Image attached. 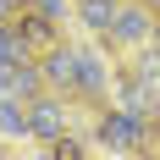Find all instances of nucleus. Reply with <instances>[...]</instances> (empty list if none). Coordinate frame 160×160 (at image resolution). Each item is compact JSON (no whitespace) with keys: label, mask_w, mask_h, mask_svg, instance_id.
Wrapping results in <instances>:
<instances>
[{"label":"nucleus","mask_w":160,"mask_h":160,"mask_svg":"<svg viewBox=\"0 0 160 160\" xmlns=\"http://www.w3.org/2000/svg\"><path fill=\"white\" fill-rule=\"evenodd\" d=\"M28 50H22V39H17V28L11 22H0V66H11V61H22Z\"/></svg>","instance_id":"9b49d317"},{"label":"nucleus","mask_w":160,"mask_h":160,"mask_svg":"<svg viewBox=\"0 0 160 160\" xmlns=\"http://www.w3.org/2000/svg\"><path fill=\"white\" fill-rule=\"evenodd\" d=\"M11 28H17V39H22V50H28V55H44L50 44H61V22L39 17L33 6H22V11L11 17Z\"/></svg>","instance_id":"39448f33"},{"label":"nucleus","mask_w":160,"mask_h":160,"mask_svg":"<svg viewBox=\"0 0 160 160\" xmlns=\"http://www.w3.org/2000/svg\"><path fill=\"white\" fill-rule=\"evenodd\" d=\"M6 83H11V99H33L44 88V72H39V55H22V61L6 66Z\"/></svg>","instance_id":"0eeeda50"},{"label":"nucleus","mask_w":160,"mask_h":160,"mask_svg":"<svg viewBox=\"0 0 160 160\" xmlns=\"http://www.w3.org/2000/svg\"><path fill=\"white\" fill-rule=\"evenodd\" d=\"M94 138L116 155H132V149H149L155 144V116H132V111H105L99 116Z\"/></svg>","instance_id":"f03ea898"},{"label":"nucleus","mask_w":160,"mask_h":160,"mask_svg":"<svg viewBox=\"0 0 160 160\" xmlns=\"http://www.w3.org/2000/svg\"><path fill=\"white\" fill-rule=\"evenodd\" d=\"M155 94H160V88H149V83H138V78H122V83H116V111L155 116Z\"/></svg>","instance_id":"6e6552de"},{"label":"nucleus","mask_w":160,"mask_h":160,"mask_svg":"<svg viewBox=\"0 0 160 160\" xmlns=\"http://www.w3.org/2000/svg\"><path fill=\"white\" fill-rule=\"evenodd\" d=\"M72 11L83 17V28H88V33H105V28H111V17H116V0H72Z\"/></svg>","instance_id":"1a4fd4ad"},{"label":"nucleus","mask_w":160,"mask_h":160,"mask_svg":"<svg viewBox=\"0 0 160 160\" xmlns=\"http://www.w3.org/2000/svg\"><path fill=\"white\" fill-rule=\"evenodd\" d=\"M22 6H28V0H0V22H11V17L22 11Z\"/></svg>","instance_id":"ddd939ff"},{"label":"nucleus","mask_w":160,"mask_h":160,"mask_svg":"<svg viewBox=\"0 0 160 160\" xmlns=\"http://www.w3.org/2000/svg\"><path fill=\"white\" fill-rule=\"evenodd\" d=\"M22 122H28V138H39V144H50V138H61L66 132V105H61V94H39L33 99H22Z\"/></svg>","instance_id":"7ed1b4c3"},{"label":"nucleus","mask_w":160,"mask_h":160,"mask_svg":"<svg viewBox=\"0 0 160 160\" xmlns=\"http://www.w3.org/2000/svg\"><path fill=\"white\" fill-rule=\"evenodd\" d=\"M28 6L39 17H50V22H66V17H72V0H28Z\"/></svg>","instance_id":"f8f14e48"},{"label":"nucleus","mask_w":160,"mask_h":160,"mask_svg":"<svg viewBox=\"0 0 160 160\" xmlns=\"http://www.w3.org/2000/svg\"><path fill=\"white\" fill-rule=\"evenodd\" d=\"M111 50H138L155 39V0H116V17L111 28L99 33Z\"/></svg>","instance_id":"f257e3e1"},{"label":"nucleus","mask_w":160,"mask_h":160,"mask_svg":"<svg viewBox=\"0 0 160 160\" xmlns=\"http://www.w3.org/2000/svg\"><path fill=\"white\" fill-rule=\"evenodd\" d=\"M39 72H44V88H55V94H72V83H78V72H72V44H50L44 55H39Z\"/></svg>","instance_id":"423d86ee"},{"label":"nucleus","mask_w":160,"mask_h":160,"mask_svg":"<svg viewBox=\"0 0 160 160\" xmlns=\"http://www.w3.org/2000/svg\"><path fill=\"white\" fill-rule=\"evenodd\" d=\"M0 99H11V83H6V66H0Z\"/></svg>","instance_id":"4468645a"},{"label":"nucleus","mask_w":160,"mask_h":160,"mask_svg":"<svg viewBox=\"0 0 160 160\" xmlns=\"http://www.w3.org/2000/svg\"><path fill=\"white\" fill-rule=\"evenodd\" d=\"M72 72H78L72 94H83V99H99L105 88H111V66H105V55H99V50L72 44Z\"/></svg>","instance_id":"20e7f679"},{"label":"nucleus","mask_w":160,"mask_h":160,"mask_svg":"<svg viewBox=\"0 0 160 160\" xmlns=\"http://www.w3.org/2000/svg\"><path fill=\"white\" fill-rule=\"evenodd\" d=\"M0 138H28V122H22V99H0Z\"/></svg>","instance_id":"9d476101"}]
</instances>
